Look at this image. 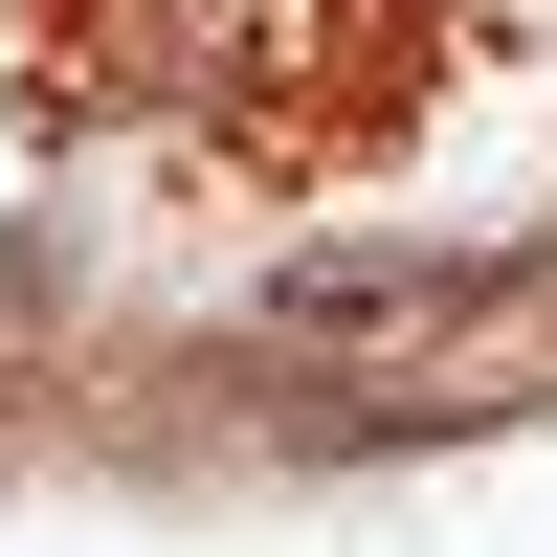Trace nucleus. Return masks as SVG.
Masks as SVG:
<instances>
[{
	"label": "nucleus",
	"mask_w": 557,
	"mask_h": 557,
	"mask_svg": "<svg viewBox=\"0 0 557 557\" xmlns=\"http://www.w3.org/2000/svg\"><path fill=\"white\" fill-rule=\"evenodd\" d=\"M401 312H469V268H401V246H335V268H268V335H401Z\"/></svg>",
	"instance_id": "nucleus-1"
}]
</instances>
